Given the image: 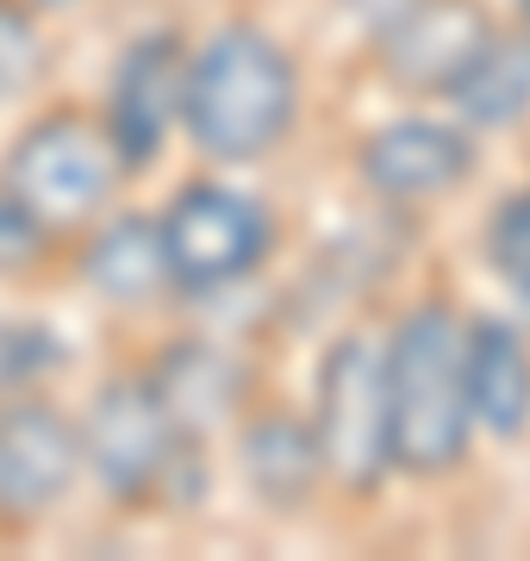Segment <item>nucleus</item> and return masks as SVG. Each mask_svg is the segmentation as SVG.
Segmentation results:
<instances>
[{
  "label": "nucleus",
  "instance_id": "4",
  "mask_svg": "<svg viewBox=\"0 0 530 561\" xmlns=\"http://www.w3.org/2000/svg\"><path fill=\"white\" fill-rule=\"evenodd\" d=\"M312 431L325 449L331 481L349 493H375L393 468L388 431V343L368 331H344L319 362V393H312Z\"/></svg>",
  "mask_w": 530,
  "mask_h": 561
},
{
  "label": "nucleus",
  "instance_id": "8",
  "mask_svg": "<svg viewBox=\"0 0 530 561\" xmlns=\"http://www.w3.org/2000/svg\"><path fill=\"white\" fill-rule=\"evenodd\" d=\"M82 424H69L50 400L0 405V524H32L76 486L82 474Z\"/></svg>",
  "mask_w": 530,
  "mask_h": 561
},
{
  "label": "nucleus",
  "instance_id": "18",
  "mask_svg": "<svg viewBox=\"0 0 530 561\" xmlns=\"http://www.w3.org/2000/svg\"><path fill=\"white\" fill-rule=\"evenodd\" d=\"M38 62H44V38H38L32 7L25 0H0V106L38 76Z\"/></svg>",
  "mask_w": 530,
  "mask_h": 561
},
{
  "label": "nucleus",
  "instance_id": "9",
  "mask_svg": "<svg viewBox=\"0 0 530 561\" xmlns=\"http://www.w3.org/2000/svg\"><path fill=\"white\" fill-rule=\"evenodd\" d=\"M187 44L175 32H150V38L125 44L113 88H106V131L119 144L125 175H138L157 162V150L169 144V131L182 125L187 106Z\"/></svg>",
  "mask_w": 530,
  "mask_h": 561
},
{
  "label": "nucleus",
  "instance_id": "2",
  "mask_svg": "<svg viewBox=\"0 0 530 561\" xmlns=\"http://www.w3.org/2000/svg\"><path fill=\"white\" fill-rule=\"evenodd\" d=\"M300 76L263 25H219L187 62L182 125L212 162H263L293 131Z\"/></svg>",
  "mask_w": 530,
  "mask_h": 561
},
{
  "label": "nucleus",
  "instance_id": "21",
  "mask_svg": "<svg viewBox=\"0 0 530 561\" xmlns=\"http://www.w3.org/2000/svg\"><path fill=\"white\" fill-rule=\"evenodd\" d=\"M518 20H525V32H530V0H518Z\"/></svg>",
  "mask_w": 530,
  "mask_h": 561
},
{
  "label": "nucleus",
  "instance_id": "10",
  "mask_svg": "<svg viewBox=\"0 0 530 561\" xmlns=\"http://www.w3.org/2000/svg\"><path fill=\"white\" fill-rule=\"evenodd\" d=\"M356 175L381 206H425L456 194L474 175V144L469 131L437 119H393L368 131L356 150Z\"/></svg>",
  "mask_w": 530,
  "mask_h": 561
},
{
  "label": "nucleus",
  "instance_id": "14",
  "mask_svg": "<svg viewBox=\"0 0 530 561\" xmlns=\"http://www.w3.org/2000/svg\"><path fill=\"white\" fill-rule=\"evenodd\" d=\"M150 381H157V393L169 400L175 424L200 437V431H212V424L238 405L244 368H238V356H224L212 343H169L163 362L150 368Z\"/></svg>",
  "mask_w": 530,
  "mask_h": 561
},
{
  "label": "nucleus",
  "instance_id": "5",
  "mask_svg": "<svg viewBox=\"0 0 530 561\" xmlns=\"http://www.w3.org/2000/svg\"><path fill=\"white\" fill-rule=\"evenodd\" d=\"M187 437L194 431L175 424V412H169V400L157 393L150 375H113V381H101L94 400H88V419H82L88 468H94V481L119 505L163 500L169 468L182 461Z\"/></svg>",
  "mask_w": 530,
  "mask_h": 561
},
{
  "label": "nucleus",
  "instance_id": "12",
  "mask_svg": "<svg viewBox=\"0 0 530 561\" xmlns=\"http://www.w3.org/2000/svg\"><path fill=\"white\" fill-rule=\"evenodd\" d=\"M469 405L487 437L530 424V343L511 319H469Z\"/></svg>",
  "mask_w": 530,
  "mask_h": 561
},
{
  "label": "nucleus",
  "instance_id": "3",
  "mask_svg": "<svg viewBox=\"0 0 530 561\" xmlns=\"http://www.w3.org/2000/svg\"><path fill=\"white\" fill-rule=\"evenodd\" d=\"M125 181V157L106 119H88L82 106H57L38 125H25L20 144L7 150V175L13 187L50 231H76V225L101 219Z\"/></svg>",
  "mask_w": 530,
  "mask_h": 561
},
{
  "label": "nucleus",
  "instance_id": "16",
  "mask_svg": "<svg viewBox=\"0 0 530 561\" xmlns=\"http://www.w3.org/2000/svg\"><path fill=\"white\" fill-rule=\"evenodd\" d=\"M487 262L506 280V294L518 300V312L530 319V194H511L487 225Z\"/></svg>",
  "mask_w": 530,
  "mask_h": 561
},
{
  "label": "nucleus",
  "instance_id": "17",
  "mask_svg": "<svg viewBox=\"0 0 530 561\" xmlns=\"http://www.w3.org/2000/svg\"><path fill=\"white\" fill-rule=\"evenodd\" d=\"M62 362V343L44 331V324H25V319H0V405L20 400L25 387L50 375Z\"/></svg>",
  "mask_w": 530,
  "mask_h": 561
},
{
  "label": "nucleus",
  "instance_id": "20",
  "mask_svg": "<svg viewBox=\"0 0 530 561\" xmlns=\"http://www.w3.org/2000/svg\"><path fill=\"white\" fill-rule=\"evenodd\" d=\"M337 7H344V13H349L356 25H368V32H381V25H393L400 13H406L412 0H337Z\"/></svg>",
  "mask_w": 530,
  "mask_h": 561
},
{
  "label": "nucleus",
  "instance_id": "22",
  "mask_svg": "<svg viewBox=\"0 0 530 561\" xmlns=\"http://www.w3.org/2000/svg\"><path fill=\"white\" fill-rule=\"evenodd\" d=\"M25 7H69V0H25Z\"/></svg>",
  "mask_w": 530,
  "mask_h": 561
},
{
  "label": "nucleus",
  "instance_id": "7",
  "mask_svg": "<svg viewBox=\"0 0 530 561\" xmlns=\"http://www.w3.org/2000/svg\"><path fill=\"white\" fill-rule=\"evenodd\" d=\"M493 32L499 25L474 0H412L400 20L375 32V44H381V76L400 94H418V101L456 94V81L474 69V57L493 44Z\"/></svg>",
  "mask_w": 530,
  "mask_h": 561
},
{
  "label": "nucleus",
  "instance_id": "15",
  "mask_svg": "<svg viewBox=\"0 0 530 561\" xmlns=\"http://www.w3.org/2000/svg\"><path fill=\"white\" fill-rule=\"evenodd\" d=\"M449 101L469 131H511L530 113V32H493Z\"/></svg>",
  "mask_w": 530,
  "mask_h": 561
},
{
  "label": "nucleus",
  "instance_id": "11",
  "mask_svg": "<svg viewBox=\"0 0 530 561\" xmlns=\"http://www.w3.org/2000/svg\"><path fill=\"white\" fill-rule=\"evenodd\" d=\"M238 461H244L250 493H256L268 512H300V505L319 493V481L331 474L312 419H287V412L250 419L244 437H238Z\"/></svg>",
  "mask_w": 530,
  "mask_h": 561
},
{
  "label": "nucleus",
  "instance_id": "1",
  "mask_svg": "<svg viewBox=\"0 0 530 561\" xmlns=\"http://www.w3.org/2000/svg\"><path fill=\"white\" fill-rule=\"evenodd\" d=\"M388 431L393 468L412 481L456 474L474 437L469 319L449 300L412 306L388 337Z\"/></svg>",
  "mask_w": 530,
  "mask_h": 561
},
{
  "label": "nucleus",
  "instance_id": "19",
  "mask_svg": "<svg viewBox=\"0 0 530 561\" xmlns=\"http://www.w3.org/2000/svg\"><path fill=\"white\" fill-rule=\"evenodd\" d=\"M44 243H50V225H44L13 187H0V275H25V268H38Z\"/></svg>",
  "mask_w": 530,
  "mask_h": 561
},
{
  "label": "nucleus",
  "instance_id": "6",
  "mask_svg": "<svg viewBox=\"0 0 530 561\" xmlns=\"http://www.w3.org/2000/svg\"><path fill=\"white\" fill-rule=\"evenodd\" d=\"M163 243L175 262V294H219L263 268L275 219L256 194H238L224 181H187L163 213Z\"/></svg>",
  "mask_w": 530,
  "mask_h": 561
},
{
  "label": "nucleus",
  "instance_id": "13",
  "mask_svg": "<svg viewBox=\"0 0 530 561\" xmlns=\"http://www.w3.org/2000/svg\"><path fill=\"white\" fill-rule=\"evenodd\" d=\"M82 280L113 306H150L175 294V262H169V243H163V219H125L101 225L94 243L82 256Z\"/></svg>",
  "mask_w": 530,
  "mask_h": 561
}]
</instances>
